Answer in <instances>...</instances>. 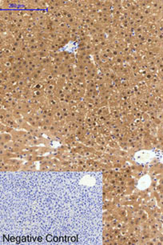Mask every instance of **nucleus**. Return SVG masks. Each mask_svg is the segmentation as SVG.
Returning <instances> with one entry per match:
<instances>
[{
  "mask_svg": "<svg viewBox=\"0 0 163 245\" xmlns=\"http://www.w3.org/2000/svg\"><path fill=\"white\" fill-rule=\"evenodd\" d=\"M11 139V135L10 134H2L1 135V141L5 143H9Z\"/></svg>",
  "mask_w": 163,
  "mask_h": 245,
  "instance_id": "1",
  "label": "nucleus"
}]
</instances>
